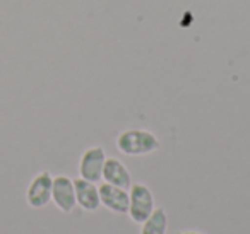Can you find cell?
Returning <instances> with one entry per match:
<instances>
[{
	"instance_id": "1",
	"label": "cell",
	"mask_w": 250,
	"mask_h": 234,
	"mask_svg": "<svg viewBox=\"0 0 250 234\" xmlns=\"http://www.w3.org/2000/svg\"><path fill=\"white\" fill-rule=\"evenodd\" d=\"M117 149L125 156H146L151 152H156L160 149V138L153 132L146 128H127L122 130L115 138Z\"/></svg>"
},
{
	"instance_id": "2",
	"label": "cell",
	"mask_w": 250,
	"mask_h": 234,
	"mask_svg": "<svg viewBox=\"0 0 250 234\" xmlns=\"http://www.w3.org/2000/svg\"><path fill=\"white\" fill-rule=\"evenodd\" d=\"M154 195L144 183H132L129 188V217L136 224H143L154 210Z\"/></svg>"
},
{
	"instance_id": "3",
	"label": "cell",
	"mask_w": 250,
	"mask_h": 234,
	"mask_svg": "<svg viewBox=\"0 0 250 234\" xmlns=\"http://www.w3.org/2000/svg\"><path fill=\"white\" fill-rule=\"evenodd\" d=\"M52 185L53 176L50 171H40L31 179L26 190V202L31 209H43L52 202Z\"/></svg>"
},
{
	"instance_id": "4",
	"label": "cell",
	"mask_w": 250,
	"mask_h": 234,
	"mask_svg": "<svg viewBox=\"0 0 250 234\" xmlns=\"http://www.w3.org/2000/svg\"><path fill=\"white\" fill-rule=\"evenodd\" d=\"M106 152L100 145H93V147L86 149L81 156L79 161V176L87 181L98 183L101 181L103 176V166L106 161Z\"/></svg>"
},
{
	"instance_id": "5",
	"label": "cell",
	"mask_w": 250,
	"mask_h": 234,
	"mask_svg": "<svg viewBox=\"0 0 250 234\" xmlns=\"http://www.w3.org/2000/svg\"><path fill=\"white\" fill-rule=\"evenodd\" d=\"M52 202L63 214H69L76 209V190H74V179L65 175H59L53 178L52 185Z\"/></svg>"
},
{
	"instance_id": "6",
	"label": "cell",
	"mask_w": 250,
	"mask_h": 234,
	"mask_svg": "<svg viewBox=\"0 0 250 234\" xmlns=\"http://www.w3.org/2000/svg\"><path fill=\"white\" fill-rule=\"evenodd\" d=\"M98 190H100L101 205L106 207L110 212L127 214V210H129V190L110 185V183H103L101 186H98Z\"/></svg>"
},
{
	"instance_id": "7",
	"label": "cell",
	"mask_w": 250,
	"mask_h": 234,
	"mask_svg": "<svg viewBox=\"0 0 250 234\" xmlns=\"http://www.w3.org/2000/svg\"><path fill=\"white\" fill-rule=\"evenodd\" d=\"M74 190H76V202L83 210L94 212L100 209V190H98L96 183L87 181L79 176L74 179Z\"/></svg>"
},
{
	"instance_id": "8",
	"label": "cell",
	"mask_w": 250,
	"mask_h": 234,
	"mask_svg": "<svg viewBox=\"0 0 250 234\" xmlns=\"http://www.w3.org/2000/svg\"><path fill=\"white\" fill-rule=\"evenodd\" d=\"M104 183L120 186V188L129 190L132 186V176L130 171L125 168V164L117 157H106L103 166V176H101Z\"/></svg>"
},
{
	"instance_id": "9",
	"label": "cell",
	"mask_w": 250,
	"mask_h": 234,
	"mask_svg": "<svg viewBox=\"0 0 250 234\" xmlns=\"http://www.w3.org/2000/svg\"><path fill=\"white\" fill-rule=\"evenodd\" d=\"M168 215L163 207H154L151 215L141 224V234H167Z\"/></svg>"
},
{
	"instance_id": "10",
	"label": "cell",
	"mask_w": 250,
	"mask_h": 234,
	"mask_svg": "<svg viewBox=\"0 0 250 234\" xmlns=\"http://www.w3.org/2000/svg\"><path fill=\"white\" fill-rule=\"evenodd\" d=\"M175 234H204V233H199V231H178Z\"/></svg>"
}]
</instances>
